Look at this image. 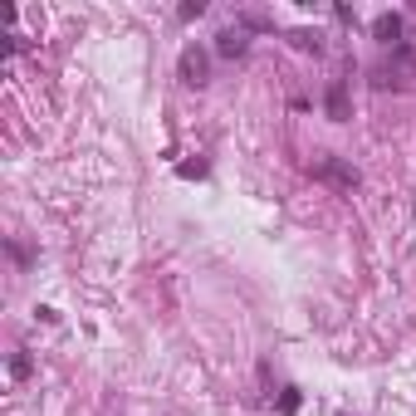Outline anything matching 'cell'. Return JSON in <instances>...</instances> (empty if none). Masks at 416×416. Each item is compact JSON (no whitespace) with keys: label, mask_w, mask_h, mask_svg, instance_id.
Wrapping results in <instances>:
<instances>
[{"label":"cell","mask_w":416,"mask_h":416,"mask_svg":"<svg viewBox=\"0 0 416 416\" xmlns=\"http://www.w3.org/2000/svg\"><path fill=\"white\" fill-rule=\"evenodd\" d=\"M411 74H416V59H411V49H406V44H397V49H392V59H387V64H373V83H377V88H402Z\"/></svg>","instance_id":"obj_1"},{"label":"cell","mask_w":416,"mask_h":416,"mask_svg":"<svg viewBox=\"0 0 416 416\" xmlns=\"http://www.w3.org/2000/svg\"><path fill=\"white\" fill-rule=\"evenodd\" d=\"M206 79H211V55H206L201 44H186V49H181V83L201 88Z\"/></svg>","instance_id":"obj_2"},{"label":"cell","mask_w":416,"mask_h":416,"mask_svg":"<svg viewBox=\"0 0 416 416\" xmlns=\"http://www.w3.org/2000/svg\"><path fill=\"white\" fill-rule=\"evenodd\" d=\"M314 177H319V181H333V186H343V191H353V186H357V172H353L348 162H338V157L314 162Z\"/></svg>","instance_id":"obj_3"},{"label":"cell","mask_w":416,"mask_h":416,"mask_svg":"<svg viewBox=\"0 0 416 416\" xmlns=\"http://www.w3.org/2000/svg\"><path fill=\"white\" fill-rule=\"evenodd\" d=\"M245 49H250L245 25H235V30H221V34H216V55H221V59H240Z\"/></svg>","instance_id":"obj_4"},{"label":"cell","mask_w":416,"mask_h":416,"mask_svg":"<svg viewBox=\"0 0 416 416\" xmlns=\"http://www.w3.org/2000/svg\"><path fill=\"white\" fill-rule=\"evenodd\" d=\"M402 30H406V25H402V15H397V10H387V15H377V20H373V34H377L382 44H392V49H397V44H406V39H402Z\"/></svg>","instance_id":"obj_5"},{"label":"cell","mask_w":416,"mask_h":416,"mask_svg":"<svg viewBox=\"0 0 416 416\" xmlns=\"http://www.w3.org/2000/svg\"><path fill=\"white\" fill-rule=\"evenodd\" d=\"M324 103H328V118H333V123H343V118H348V83H343V79H333Z\"/></svg>","instance_id":"obj_6"},{"label":"cell","mask_w":416,"mask_h":416,"mask_svg":"<svg viewBox=\"0 0 416 416\" xmlns=\"http://www.w3.org/2000/svg\"><path fill=\"white\" fill-rule=\"evenodd\" d=\"M289 39H294V49H314V55L324 49V44H319V30H294Z\"/></svg>","instance_id":"obj_7"},{"label":"cell","mask_w":416,"mask_h":416,"mask_svg":"<svg viewBox=\"0 0 416 416\" xmlns=\"http://www.w3.org/2000/svg\"><path fill=\"white\" fill-rule=\"evenodd\" d=\"M299 402H304V397H299V387H284V397H279V411H284V416H294V411H299Z\"/></svg>","instance_id":"obj_8"},{"label":"cell","mask_w":416,"mask_h":416,"mask_svg":"<svg viewBox=\"0 0 416 416\" xmlns=\"http://www.w3.org/2000/svg\"><path fill=\"white\" fill-rule=\"evenodd\" d=\"M206 15V0H186V6H181V20H201Z\"/></svg>","instance_id":"obj_9"},{"label":"cell","mask_w":416,"mask_h":416,"mask_svg":"<svg viewBox=\"0 0 416 416\" xmlns=\"http://www.w3.org/2000/svg\"><path fill=\"white\" fill-rule=\"evenodd\" d=\"M10 377H30V357H25V353L10 357Z\"/></svg>","instance_id":"obj_10"},{"label":"cell","mask_w":416,"mask_h":416,"mask_svg":"<svg viewBox=\"0 0 416 416\" xmlns=\"http://www.w3.org/2000/svg\"><path fill=\"white\" fill-rule=\"evenodd\" d=\"M181 177H206V162H181Z\"/></svg>","instance_id":"obj_11"}]
</instances>
